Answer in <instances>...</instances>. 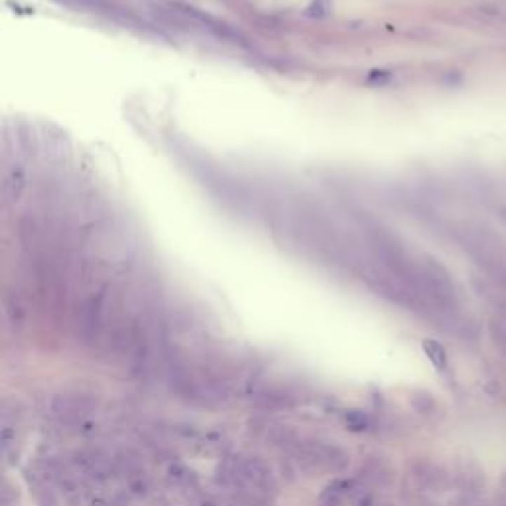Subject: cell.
Masks as SVG:
<instances>
[{
    "label": "cell",
    "instance_id": "13",
    "mask_svg": "<svg viewBox=\"0 0 506 506\" xmlns=\"http://www.w3.org/2000/svg\"><path fill=\"white\" fill-rule=\"evenodd\" d=\"M411 406L415 411H420V413H430L435 409V401L431 398L430 394H415L413 398H411Z\"/></svg>",
    "mask_w": 506,
    "mask_h": 506
},
{
    "label": "cell",
    "instance_id": "7",
    "mask_svg": "<svg viewBox=\"0 0 506 506\" xmlns=\"http://www.w3.org/2000/svg\"><path fill=\"white\" fill-rule=\"evenodd\" d=\"M74 463H76V467L81 473L89 477V479H93V481H107V479H111V473H113L109 457H105L103 453L99 451L76 453Z\"/></svg>",
    "mask_w": 506,
    "mask_h": 506
},
{
    "label": "cell",
    "instance_id": "9",
    "mask_svg": "<svg viewBox=\"0 0 506 506\" xmlns=\"http://www.w3.org/2000/svg\"><path fill=\"white\" fill-rule=\"evenodd\" d=\"M255 406L261 409H281L293 406V396L281 390H259L255 394Z\"/></svg>",
    "mask_w": 506,
    "mask_h": 506
},
{
    "label": "cell",
    "instance_id": "6",
    "mask_svg": "<svg viewBox=\"0 0 506 506\" xmlns=\"http://www.w3.org/2000/svg\"><path fill=\"white\" fill-rule=\"evenodd\" d=\"M28 188V176L20 162L6 164L2 173V204L14 206L20 202V198Z\"/></svg>",
    "mask_w": 506,
    "mask_h": 506
},
{
    "label": "cell",
    "instance_id": "8",
    "mask_svg": "<svg viewBox=\"0 0 506 506\" xmlns=\"http://www.w3.org/2000/svg\"><path fill=\"white\" fill-rule=\"evenodd\" d=\"M239 483H248V485L258 486L261 491H273L275 488L271 471L267 469V465L261 463L259 459H248V461L241 463Z\"/></svg>",
    "mask_w": 506,
    "mask_h": 506
},
{
    "label": "cell",
    "instance_id": "14",
    "mask_svg": "<svg viewBox=\"0 0 506 506\" xmlns=\"http://www.w3.org/2000/svg\"><path fill=\"white\" fill-rule=\"evenodd\" d=\"M491 333H493V338H495V342L500 346V350L506 354V328L502 324H493L491 326Z\"/></svg>",
    "mask_w": 506,
    "mask_h": 506
},
{
    "label": "cell",
    "instance_id": "3",
    "mask_svg": "<svg viewBox=\"0 0 506 506\" xmlns=\"http://www.w3.org/2000/svg\"><path fill=\"white\" fill-rule=\"evenodd\" d=\"M463 244L474 263H479L496 281L506 283V249L498 237L481 229L467 232Z\"/></svg>",
    "mask_w": 506,
    "mask_h": 506
},
{
    "label": "cell",
    "instance_id": "15",
    "mask_svg": "<svg viewBox=\"0 0 506 506\" xmlns=\"http://www.w3.org/2000/svg\"><path fill=\"white\" fill-rule=\"evenodd\" d=\"M346 421H348V425L352 427L354 431H360V430H364L366 427V415L364 413H358V411H352V413H348V418H346Z\"/></svg>",
    "mask_w": 506,
    "mask_h": 506
},
{
    "label": "cell",
    "instance_id": "5",
    "mask_svg": "<svg viewBox=\"0 0 506 506\" xmlns=\"http://www.w3.org/2000/svg\"><path fill=\"white\" fill-rule=\"evenodd\" d=\"M93 399L77 394H58L50 399V411L60 421H77L93 409Z\"/></svg>",
    "mask_w": 506,
    "mask_h": 506
},
{
    "label": "cell",
    "instance_id": "16",
    "mask_svg": "<svg viewBox=\"0 0 506 506\" xmlns=\"http://www.w3.org/2000/svg\"><path fill=\"white\" fill-rule=\"evenodd\" d=\"M502 307H505V314H506V302H505V305H502Z\"/></svg>",
    "mask_w": 506,
    "mask_h": 506
},
{
    "label": "cell",
    "instance_id": "2",
    "mask_svg": "<svg viewBox=\"0 0 506 506\" xmlns=\"http://www.w3.org/2000/svg\"><path fill=\"white\" fill-rule=\"evenodd\" d=\"M152 11H159L162 14V18L174 20V24H186L194 32L208 34V36L218 38L222 42L246 44L244 36L237 32L234 26H229L227 22L220 20L208 12L196 8L194 4H190L186 0H154Z\"/></svg>",
    "mask_w": 506,
    "mask_h": 506
},
{
    "label": "cell",
    "instance_id": "17",
    "mask_svg": "<svg viewBox=\"0 0 506 506\" xmlns=\"http://www.w3.org/2000/svg\"><path fill=\"white\" fill-rule=\"evenodd\" d=\"M384 506H390V505H384Z\"/></svg>",
    "mask_w": 506,
    "mask_h": 506
},
{
    "label": "cell",
    "instance_id": "1",
    "mask_svg": "<svg viewBox=\"0 0 506 506\" xmlns=\"http://www.w3.org/2000/svg\"><path fill=\"white\" fill-rule=\"evenodd\" d=\"M139 253V234L121 220L103 218L93 222L81 237V259L89 269L117 267L123 269Z\"/></svg>",
    "mask_w": 506,
    "mask_h": 506
},
{
    "label": "cell",
    "instance_id": "12",
    "mask_svg": "<svg viewBox=\"0 0 506 506\" xmlns=\"http://www.w3.org/2000/svg\"><path fill=\"white\" fill-rule=\"evenodd\" d=\"M423 350H425V354L430 356V360L435 366L439 368V370H445V366H447V354H445V350H443V346L439 342L425 340L423 342Z\"/></svg>",
    "mask_w": 506,
    "mask_h": 506
},
{
    "label": "cell",
    "instance_id": "11",
    "mask_svg": "<svg viewBox=\"0 0 506 506\" xmlns=\"http://www.w3.org/2000/svg\"><path fill=\"white\" fill-rule=\"evenodd\" d=\"M267 439H269L273 445L285 447V449H289V451H293L295 445L301 441L299 435H297L289 425H273V427L267 431Z\"/></svg>",
    "mask_w": 506,
    "mask_h": 506
},
{
    "label": "cell",
    "instance_id": "4",
    "mask_svg": "<svg viewBox=\"0 0 506 506\" xmlns=\"http://www.w3.org/2000/svg\"><path fill=\"white\" fill-rule=\"evenodd\" d=\"M109 289L107 285H99L87 295L77 307V333L86 345H93L105 326V312H107Z\"/></svg>",
    "mask_w": 506,
    "mask_h": 506
},
{
    "label": "cell",
    "instance_id": "10",
    "mask_svg": "<svg viewBox=\"0 0 506 506\" xmlns=\"http://www.w3.org/2000/svg\"><path fill=\"white\" fill-rule=\"evenodd\" d=\"M2 302H4V312H6V319L11 321V324L20 326V324L26 321V307H24L20 297H18L16 293L6 291Z\"/></svg>",
    "mask_w": 506,
    "mask_h": 506
}]
</instances>
